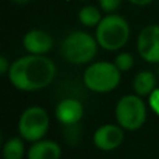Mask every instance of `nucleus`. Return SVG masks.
Returning <instances> with one entry per match:
<instances>
[{"label":"nucleus","mask_w":159,"mask_h":159,"mask_svg":"<svg viewBox=\"0 0 159 159\" xmlns=\"http://www.w3.org/2000/svg\"><path fill=\"white\" fill-rule=\"evenodd\" d=\"M57 67L45 55H27L11 63L7 77L14 88L35 92L49 87L56 78Z\"/></svg>","instance_id":"nucleus-1"},{"label":"nucleus","mask_w":159,"mask_h":159,"mask_svg":"<svg viewBox=\"0 0 159 159\" xmlns=\"http://www.w3.org/2000/svg\"><path fill=\"white\" fill-rule=\"evenodd\" d=\"M98 48L95 35L92 36L85 31H71L60 42V55L67 63L82 66L92 63Z\"/></svg>","instance_id":"nucleus-2"},{"label":"nucleus","mask_w":159,"mask_h":159,"mask_svg":"<svg viewBox=\"0 0 159 159\" xmlns=\"http://www.w3.org/2000/svg\"><path fill=\"white\" fill-rule=\"evenodd\" d=\"M95 38L99 48L107 52L123 49L130 39V25L120 14H106L95 28Z\"/></svg>","instance_id":"nucleus-3"},{"label":"nucleus","mask_w":159,"mask_h":159,"mask_svg":"<svg viewBox=\"0 0 159 159\" xmlns=\"http://www.w3.org/2000/svg\"><path fill=\"white\" fill-rule=\"evenodd\" d=\"M121 71L112 61H93L84 70L82 82L95 93H107L119 87Z\"/></svg>","instance_id":"nucleus-4"},{"label":"nucleus","mask_w":159,"mask_h":159,"mask_svg":"<svg viewBox=\"0 0 159 159\" xmlns=\"http://www.w3.org/2000/svg\"><path fill=\"white\" fill-rule=\"evenodd\" d=\"M115 116L117 124L126 131L140 130L145 124L148 110L147 103L137 93H129L121 96L115 107Z\"/></svg>","instance_id":"nucleus-5"},{"label":"nucleus","mask_w":159,"mask_h":159,"mask_svg":"<svg viewBox=\"0 0 159 159\" xmlns=\"http://www.w3.org/2000/svg\"><path fill=\"white\" fill-rule=\"evenodd\" d=\"M50 119L48 112L42 106L34 105L21 113L18 119V134L28 143H35L42 138L49 131Z\"/></svg>","instance_id":"nucleus-6"},{"label":"nucleus","mask_w":159,"mask_h":159,"mask_svg":"<svg viewBox=\"0 0 159 159\" xmlns=\"http://www.w3.org/2000/svg\"><path fill=\"white\" fill-rule=\"evenodd\" d=\"M137 52L147 63L159 64V25L149 24L140 31L137 36Z\"/></svg>","instance_id":"nucleus-7"},{"label":"nucleus","mask_w":159,"mask_h":159,"mask_svg":"<svg viewBox=\"0 0 159 159\" xmlns=\"http://www.w3.org/2000/svg\"><path fill=\"white\" fill-rule=\"evenodd\" d=\"M124 131L126 130L119 124L106 123L99 126L93 133V145L103 152H110L117 149L124 141Z\"/></svg>","instance_id":"nucleus-8"},{"label":"nucleus","mask_w":159,"mask_h":159,"mask_svg":"<svg viewBox=\"0 0 159 159\" xmlns=\"http://www.w3.org/2000/svg\"><path fill=\"white\" fill-rule=\"evenodd\" d=\"M52 35L39 28L30 30L22 38V46L28 55H46L53 49Z\"/></svg>","instance_id":"nucleus-9"},{"label":"nucleus","mask_w":159,"mask_h":159,"mask_svg":"<svg viewBox=\"0 0 159 159\" xmlns=\"http://www.w3.org/2000/svg\"><path fill=\"white\" fill-rule=\"evenodd\" d=\"M55 116L63 126H74L81 121L84 116V106L74 98H66L56 105Z\"/></svg>","instance_id":"nucleus-10"},{"label":"nucleus","mask_w":159,"mask_h":159,"mask_svg":"<svg viewBox=\"0 0 159 159\" xmlns=\"http://www.w3.org/2000/svg\"><path fill=\"white\" fill-rule=\"evenodd\" d=\"M28 159H60L61 147L53 140H42L32 143L27 151Z\"/></svg>","instance_id":"nucleus-11"},{"label":"nucleus","mask_w":159,"mask_h":159,"mask_svg":"<svg viewBox=\"0 0 159 159\" xmlns=\"http://www.w3.org/2000/svg\"><path fill=\"white\" fill-rule=\"evenodd\" d=\"M133 89L141 98H148L157 89V75L149 70H143L137 73L133 80Z\"/></svg>","instance_id":"nucleus-12"},{"label":"nucleus","mask_w":159,"mask_h":159,"mask_svg":"<svg viewBox=\"0 0 159 159\" xmlns=\"http://www.w3.org/2000/svg\"><path fill=\"white\" fill-rule=\"evenodd\" d=\"M101 11L102 10L98 8L96 6H84L78 11V21L87 28H96L99 22L102 21V18H103Z\"/></svg>","instance_id":"nucleus-13"},{"label":"nucleus","mask_w":159,"mask_h":159,"mask_svg":"<svg viewBox=\"0 0 159 159\" xmlns=\"http://www.w3.org/2000/svg\"><path fill=\"white\" fill-rule=\"evenodd\" d=\"M22 137H11L3 145L4 159H22L25 155V144Z\"/></svg>","instance_id":"nucleus-14"},{"label":"nucleus","mask_w":159,"mask_h":159,"mask_svg":"<svg viewBox=\"0 0 159 159\" xmlns=\"http://www.w3.org/2000/svg\"><path fill=\"white\" fill-rule=\"evenodd\" d=\"M113 63L116 64V67H117L121 73L130 71V70L134 67V56H133L130 52H120L115 57V61H113Z\"/></svg>","instance_id":"nucleus-15"},{"label":"nucleus","mask_w":159,"mask_h":159,"mask_svg":"<svg viewBox=\"0 0 159 159\" xmlns=\"http://www.w3.org/2000/svg\"><path fill=\"white\" fill-rule=\"evenodd\" d=\"M99 3V8L106 14H112L120 8L123 0H98Z\"/></svg>","instance_id":"nucleus-16"},{"label":"nucleus","mask_w":159,"mask_h":159,"mask_svg":"<svg viewBox=\"0 0 159 159\" xmlns=\"http://www.w3.org/2000/svg\"><path fill=\"white\" fill-rule=\"evenodd\" d=\"M148 99H149V105H151L152 110L159 115V89L158 88L148 96Z\"/></svg>","instance_id":"nucleus-17"},{"label":"nucleus","mask_w":159,"mask_h":159,"mask_svg":"<svg viewBox=\"0 0 159 159\" xmlns=\"http://www.w3.org/2000/svg\"><path fill=\"white\" fill-rule=\"evenodd\" d=\"M11 63L7 60L6 56H0V74L2 75H7L8 71H10Z\"/></svg>","instance_id":"nucleus-18"},{"label":"nucleus","mask_w":159,"mask_h":159,"mask_svg":"<svg viewBox=\"0 0 159 159\" xmlns=\"http://www.w3.org/2000/svg\"><path fill=\"white\" fill-rule=\"evenodd\" d=\"M127 2H130L134 6H138V7H144V6H149L151 3H154L155 0H127Z\"/></svg>","instance_id":"nucleus-19"},{"label":"nucleus","mask_w":159,"mask_h":159,"mask_svg":"<svg viewBox=\"0 0 159 159\" xmlns=\"http://www.w3.org/2000/svg\"><path fill=\"white\" fill-rule=\"evenodd\" d=\"M10 2L16 3V4H24V3H28L30 0H10Z\"/></svg>","instance_id":"nucleus-20"},{"label":"nucleus","mask_w":159,"mask_h":159,"mask_svg":"<svg viewBox=\"0 0 159 159\" xmlns=\"http://www.w3.org/2000/svg\"><path fill=\"white\" fill-rule=\"evenodd\" d=\"M77 2H87V0H77Z\"/></svg>","instance_id":"nucleus-21"},{"label":"nucleus","mask_w":159,"mask_h":159,"mask_svg":"<svg viewBox=\"0 0 159 159\" xmlns=\"http://www.w3.org/2000/svg\"><path fill=\"white\" fill-rule=\"evenodd\" d=\"M158 75H159V67H158Z\"/></svg>","instance_id":"nucleus-22"}]
</instances>
